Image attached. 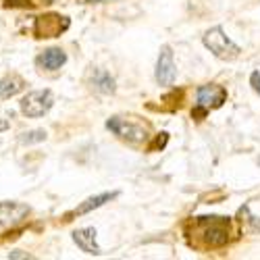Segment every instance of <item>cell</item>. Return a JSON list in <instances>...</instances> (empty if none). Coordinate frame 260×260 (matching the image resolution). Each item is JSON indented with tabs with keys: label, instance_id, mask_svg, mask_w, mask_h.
Segmentation results:
<instances>
[{
	"label": "cell",
	"instance_id": "30bf717a",
	"mask_svg": "<svg viewBox=\"0 0 260 260\" xmlns=\"http://www.w3.org/2000/svg\"><path fill=\"white\" fill-rule=\"evenodd\" d=\"M73 242L77 244L79 250H83L85 254H92V256H100L102 250L96 244V229L94 227H85V229H77L73 231Z\"/></svg>",
	"mask_w": 260,
	"mask_h": 260
},
{
	"label": "cell",
	"instance_id": "5bb4252c",
	"mask_svg": "<svg viewBox=\"0 0 260 260\" xmlns=\"http://www.w3.org/2000/svg\"><path fill=\"white\" fill-rule=\"evenodd\" d=\"M240 223L242 225H246L248 227V231H260V219L258 216H254V214H250V208L244 204L242 208H240Z\"/></svg>",
	"mask_w": 260,
	"mask_h": 260
},
{
	"label": "cell",
	"instance_id": "8fae6325",
	"mask_svg": "<svg viewBox=\"0 0 260 260\" xmlns=\"http://www.w3.org/2000/svg\"><path fill=\"white\" fill-rule=\"evenodd\" d=\"M36 62H38V67H42V69L56 71V69L62 67L64 62H67V54H64L60 48H48L36 58Z\"/></svg>",
	"mask_w": 260,
	"mask_h": 260
},
{
	"label": "cell",
	"instance_id": "277c9868",
	"mask_svg": "<svg viewBox=\"0 0 260 260\" xmlns=\"http://www.w3.org/2000/svg\"><path fill=\"white\" fill-rule=\"evenodd\" d=\"M71 21L62 15H56V13H48V15H42L36 19L34 23V36L36 38H58L60 34H64L69 29Z\"/></svg>",
	"mask_w": 260,
	"mask_h": 260
},
{
	"label": "cell",
	"instance_id": "9a60e30c",
	"mask_svg": "<svg viewBox=\"0 0 260 260\" xmlns=\"http://www.w3.org/2000/svg\"><path fill=\"white\" fill-rule=\"evenodd\" d=\"M50 3L52 0H5V9H36Z\"/></svg>",
	"mask_w": 260,
	"mask_h": 260
},
{
	"label": "cell",
	"instance_id": "44dd1931",
	"mask_svg": "<svg viewBox=\"0 0 260 260\" xmlns=\"http://www.w3.org/2000/svg\"><path fill=\"white\" fill-rule=\"evenodd\" d=\"M7 129H9V123L0 119V132H7Z\"/></svg>",
	"mask_w": 260,
	"mask_h": 260
},
{
	"label": "cell",
	"instance_id": "2e32d148",
	"mask_svg": "<svg viewBox=\"0 0 260 260\" xmlns=\"http://www.w3.org/2000/svg\"><path fill=\"white\" fill-rule=\"evenodd\" d=\"M44 140H46V132H44V129H34V132L21 134V138H19L21 144H38V142H44Z\"/></svg>",
	"mask_w": 260,
	"mask_h": 260
},
{
	"label": "cell",
	"instance_id": "e0dca14e",
	"mask_svg": "<svg viewBox=\"0 0 260 260\" xmlns=\"http://www.w3.org/2000/svg\"><path fill=\"white\" fill-rule=\"evenodd\" d=\"M167 142H169V134H167V132H162V134H158V138H156L152 144L148 146V150H150V152H156V150H162V148L167 146Z\"/></svg>",
	"mask_w": 260,
	"mask_h": 260
},
{
	"label": "cell",
	"instance_id": "8992f818",
	"mask_svg": "<svg viewBox=\"0 0 260 260\" xmlns=\"http://www.w3.org/2000/svg\"><path fill=\"white\" fill-rule=\"evenodd\" d=\"M196 100H198V106L206 108V111H214V108H221L225 104L227 90L219 83H206L196 90Z\"/></svg>",
	"mask_w": 260,
	"mask_h": 260
},
{
	"label": "cell",
	"instance_id": "5b68a950",
	"mask_svg": "<svg viewBox=\"0 0 260 260\" xmlns=\"http://www.w3.org/2000/svg\"><path fill=\"white\" fill-rule=\"evenodd\" d=\"M52 104H54V96L50 90H36L21 100V113L25 117H42L50 111Z\"/></svg>",
	"mask_w": 260,
	"mask_h": 260
},
{
	"label": "cell",
	"instance_id": "4fadbf2b",
	"mask_svg": "<svg viewBox=\"0 0 260 260\" xmlns=\"http://www.w3.org/2000/svg\"><path fill=\"white\" fill-rule=\"evenodd\" d=\"M23 79L13 75V77H5L0 79V98H11L15 94H19L21 90H23Z\"/></svg>",
	"mask_w": 260,
	"mask_h": 260
},
{
	"label": "cell",
	"instance_id": "ffe728a7",
	"mask_svg": "<svg viewBox=\"0 0 260 260\" xmlns=\"http://www.w3.org/2000/svg\"><path fill=\"white\" fill-rule=\"evenodd\" d=\"M9 258H31L29 254H25V252H11L9 254Z\"/></svg>",
	"mask_w": 260,
	"mask_h": 260
},
{
	"label": "cell",
	"instance_id": "3957f363",
	"mask_svg": "<svg viewBox=\"0 0 260 260\" xmlns=\"http://www.w3.org/2000/svg\"><path fill=\"white\" fill-rule=\"evenodd\" d=\"M106 129H111L119 140H123L127 144H144L150 138L146 125H140L136 121H129L123 117H111L106 121Z\"/></svg>",
	"mask_w": 260,
	"mask_h": 260
},
{
	"label": "cell",
	"instance_id": "ac0fdd59",
	"mask_svg": "<svg viewBox=\"0 0 260 260\" xmlns=\"http://www.w3.org/2000/svg\"><path fill=\"white\" fill-rule=\"evenodd\" d=\"M250 85H252V90L256 94H260V71H252L250 75Z\"/></svg>",
	"mask_w": 260,
	"mask_h": 260
},
{
	"label": "cell",
	"instance_id": "d6986e66",
	"mask_svg": "<svg viewBox=\"0 0 260 260\" xmlns=\"http://www.w3.org/2000/svg\"><path fill=\"white\" fill-rule=\"evenodd\" d=\"M206 115H208V111H206V108H202V106H196V108L191 111V117L196 119V121H202Z\"/></svg>",
	"mask_w": 260,
	"mask_h": 260
},
{
	"label": "cell",
	"instance_id": "6da1fadb",
	"mask_svg": "<svg viewBox=\"0 0 260 260\" xmlns=\"http://www.w3.org/2000/svg\"><path fill=\"white\" fill-rule=\"evenodd\" d=\"M187 240L189 246L198 250H219L231 242L233 221L229 216H196L187 223Z\"/></svg>",
	"mask_w": 260,
	"mask_h": 260
},
{
	"label": "cell",
	"instance_id": "7c38bea8",
	"mask_svg": "<svg viewBox=\"0 0 260 260\" xmlns=\"http://www.w3.org/2000/svg\"><path fill=\"white\" fill-rule=\"evenodd\" d=\"M92 83H94V88H96L98 92H102V94H115V90H117V83H115V79L111 77V73H106V71H102V69L94 71Z\"/></svg>",
	"mask_w": 260,
	"mask_h": 260
},
{
	"label": "cell",
	"instance_id": "52a82bcc",
	"mask_svg": "<svg viewBox=\"0 0 260 260\" xmlns=\"http://www.w3.org/2000/svg\"><path fill=\"white\" fill-rule=\"evenodd\" d=\"M154 77H156V81H158L160 85H173V83H175L177 67H175V60H173V50H171V46H167V44L160 48Z\"/></svg>",
	"mask_w": 260,
	"mask_h": 260
},
{
	"label": "cell",
	"instance_id": "7a4b0ae2",
	"mask_svg": "<svg viewBox=\"0 0 260 260\" xmlns=\"http://www.w3.org/2000/svg\"><path fill=\"white\" fill-rule=\"evenodd\" d=\"M202 44H204L216 58H221V60H233V58L240 56V52H242V48L225 36V31H223L221 25L210 27V29L202 36Z\"/></svg>",
	"mask_w": 260,
	"mask_h": 260
},
{
	"label": "cell",
	"instance_id": "ba28073f",
	"mask_svg": "<svg viewBox=\"0 0 260 260\" xmlns=\"http://www.w3.org/2000/svg\"><path fill=\"white\" fill-rule=\"evenodd\" d=\"M27 214H29V206L27 204L3 202L0 204V225L3 227H15L19 223H23Z\"/></svg>",
	"mask_w": 260,
	"mask_h": 260
},
{
	"label": "cell",
	"instance_id": "9c48e42d",
	"mask_svg": "<svg viewBox=\"0 0 260 260\" xmlns=\"http://www.w3.org/2000/svg\"><path fill=\"white\" fill-rule=\"evenodd\" d=\"M117 196H119V191H104V193H98V196H92V198H88L85 202H81L77 208H73L71 212H67V214H64V223H69V221L73 219V216L88 214V212H92V210H96V208L104 206L106 202L115 200Z\"/></svg>",
	"mask_w": 260,
	"mask_h": 260
}]
</instances>
